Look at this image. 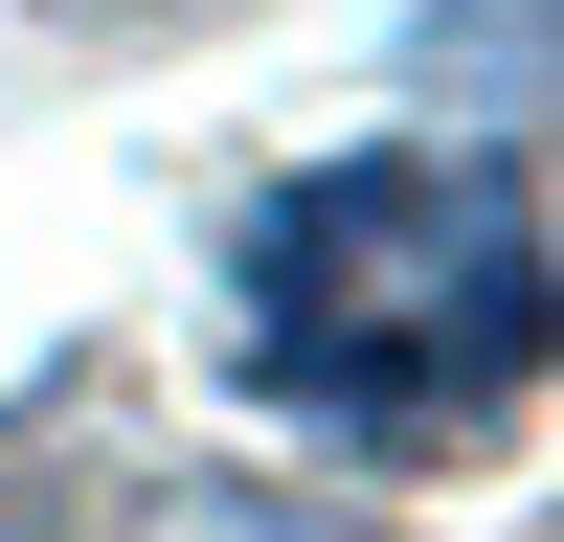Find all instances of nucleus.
I'll return each instance as SVG.
<instances>
[{
  "label": "nucleus",
  "mask_w": 564,
  "mask_h": 542,
  "mask_svg": "<svg viewBox=\"0 0 564 542\" xmlns=\"http://www.w3.org/2000/svg\"><path fill=\"white\" fill-rule=\"evenodd\" d=\"M23 23H68V45H204L226 0H23Z\"/></svg>",
  "instance_id": "f03ea898"
},
{
  "label": "nucleus",
  "mask_w": 564,
  "mask_h": 542,
  "mask_svg": "<svg viewBox=\"0 0 564 542\" xmlns=\"http://www.w3.org/2000/svg\"><path fill=\"white\" fill-rule=\"evenodd\" d=\"M226 361L294 406L316 452L361 475H430L452 430L542 384V204H520V136H361V159L271 181L249 249H226Z\"/></svg>",
  "instance_id": "f257e3e1"
}]
</instances>
